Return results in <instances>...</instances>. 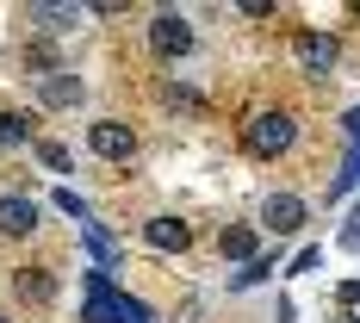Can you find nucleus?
Returning a JSON list of instances; mask_svg holds the SVG:
<instances>
[{
	"instance_id": "nucleus-1",
	"label": "nucleus",
	"mask_w": 360,
	"mask_h": 323,
	"mask_svg": "<svg viewBox=\"0 0 360 323\" xmlns=\"http://www.w3.org/2000/svg\"><path fill=\"white\" fill-rule=\"evenodd\" d=\"M243 144H249V156H267V162H274V156H286L292 144H298V118H292V112H249V125H243Z\"/></svg>"
},
{
	"instance_id": "nucleus-2",
	"label": "nucleus",
	"mask_w": 360,
	"mask_h": 323,
	"mask_svg": "<svg viewBox=\"0 0 360 323\" xmlns=\"http://www.w3.org/2000/svg\"><path fill=\"white\" fill-rule=\"evenodd\" d=\"M149 50H155L162 63H180V56L193 50V25H186V13H174V6L149 13Z\"/></svg>"
},
{
	"instance_id": "nucleus-3",
	"label": "nucleus",
	"mask_w": 360,
	"mask_h": 323,
	"mask_svg": "<svg viewBox=\"0 0 360 323\" xmlns=\"http://www.w3.org/2000/svg\"><path fill=\"white\" fill-rule=\"evenodd\" d=\"M87 149L106 156V162H131V156H137V131H131L124 118H94V125H87Z\"/></svg>"
},
{
	"instance_id": "nucleus-4",
	"label": "nucleus",
	"mask_w": 360,
	"mask_h": 323,
	"mask_svg": "<svg viewBox=\"0 0 360 323\" xmlns=\"http://www.w3.org/2000/svg\"><path fill=\"white\" fill-rule=\"evenodd\" d=\"M44 205H37L32 193H0V236H32Z\"/></svg>"
},
{
	"instance_id": "nucleus-5",
	"label": "nucleus",
	"mask_w": 360,
	"mask_h": 323,
	"mask_svg": "<svg viewBox=\"0 0 360 323\" xmlns=\"http://www.w3.org/2000/svg\"><path fill=\"white\" fill-rule=\"evenodd\" d=\"M261 224L280 230V236H292V230L304 224V199H298V193H267V199H261Z\"/></svg>"
},
{
	"instance_id": "nucleus-6",
	"label": "nucleus",
	"mask_w": 360,
	"mask_h": 323,
	"mask_svg": "<svg viewBox=\"0 0 360 323\" xmlns=\"http://www.w3.org/2000/svg\"><path fill=\"white\" fill-rule=\"evenodd\" d=\"M335 56H342V44H335L329 32H298V63H304L311 75H329Z\"/></svg>"
},
{
	"instance_id": "nucleus-7",
	"label": "nucleus",
	"mask_w": 360,
	"mask_h": 323,
	"mask_svg": "<svg viewBox=\"0 0 360 323\" xmlns=\"http://www.w3.org/2000/svg\"><path fill=\"white\" fill-rule=\"evenodd\" d=\"M143 243H149V249H162V255H180L186 243H193V230H186L180 217H149V224H143Z\"/></svg>"
},
{
	"instance_id": "nucleus-8",
	"label": "nucleus",
	"mask_w": 360,
	"mask_h": 323,
	"mask_svg": "<svg viewBox=\"0 0 360 323\" xmlns=\"http://www.w3.org/2000/svg\"><path fill=\"white\" fill-rule=\"evenodd\" d=\"M37 100L44 106H81V75H44L37 81Z\"/></svg>"
},
{
	"instance_id": "nucleus-9",
	"label": "nucleus",
	"mask_w": 360,
	"mask_h": 323,
	"mask_svg": "<svg viewBox=\"0 0 360 323\" xmlns=\"http://www.w3.org/2000/svg\"><path fill=\"white\" fill-rule=\"evenodd\" d=\"M87 19V6H32V25L37 32H69Z\"/></svg>"
},
{
	"instance_id": "nucleus-10",
	"label": "nucleus",
	"mask_w": 360,
	"mask_h": 323,
	"mask_svg": "<svg viewBox=\"0 0 360 323\" xmlns=\"http://www.w3.org/2000/svg\"><path fill=\"white\" fill-rule=\"evenodd\" d=\"M217 249H224V261H255V230H243V224H230V230L217 236Z\"/></svg>"
},
{
	"instance_id": "nucleus-11",
	"label": "nucleus",
	"mask_w": 360,
	"mask_h": 323,
	"mask_svg": "<svg viewBox=\"0 0 360 323\" xmlns=\"http://www.w3.org/2000/svg\"><path fill=\"white\" fill-rule=\"evenodd\" d=\"M19 298H37V305H50V298H56V280H50L44 267H25V274H19Z\"/></svg>"
},
{
	"instance_id": "nucleus-12",
	"label": "nucleus",
	"mask_w": 360,
	"mask_h": 323,
	"mask_svg": "<svg viewBox=\"0 0 360 323\" xmlns=\"http://www.w3.org/2000/svg\"><path fill=\"white\" fill-rule=\"evenodd\" d=\"M0 144H25V118L19 112H0Z\"/></svg>"
},
{
	"instance_id": "nucleus-13",
	"label": "nucleus",
	"mask_w": 360,
	"mask_h": 323,
	"mask_svg": "<svg viewBox=\"0 0 360 323\" xmlns=\"http://www.w3.org/2000/svg\"><path fill=\"white\" fill-rule=\"evenodd\" d=\"M37 156H44L56 175H69V149H63V144H37Z\"/></svg>"
},
{
	"instance_id": "nucleus-14",
	"label": "nucleus",
	"mask_w": 360,
	"mask_h": 323,
	"mask_svg": "<svg viewBox=\"0 0 360 323\" xmlns=\"http://www.w3.org/2000/svg\"><path fill=\"white\" fill-rule=\"evenodd\" d=\"M25 63H32L37 75H50V63H56V50H50V44H32V50H25Z\"/></svg>"
},
{
	"instance_id": "nucleus-15",
	"label": "nucleus",
	"mask_w": 360,
	"mask_h": 323,
	"mask_svg": "<svg viewBox=\"0 0 360 323\" xmlns=\"http://www.w3.org/2000/svg\"><path fill=\"white\" fill-rule=\"evenodd\" d=\"M168 106H186V112H199V106H205V100H199L193 87H168Z\"/></svg>"
},
{
	"instance_id": "nucleus-16",
	"label": "nucleus",
	"mask_w": 360,
	"mask_h": 323,
	"mask_svg": "<svg viewBox=\"0 0 360 323\" xmlns=\"http://www.w3.org/2000/svg\"><path fill=\"white\" fill-rule=\"evenodd\" d=\"M348 131H354V137H360V112H348Z\"/></svg>"
},
{
	"instance_id": "nucleus-17",
	"label": "nucleus",
	"mask_w": 360,
	"mask_h": 323,
	"mask_svg": "<svg viewBox=\"0 0 360 323\" xmlns=\"http://www.w3.org/2000/svg\"><path fill=\"white\" fill-rule=\"evenodd\" d=\"M0 323H13V317H0Z\"/></svg>"
}]
</instances>
